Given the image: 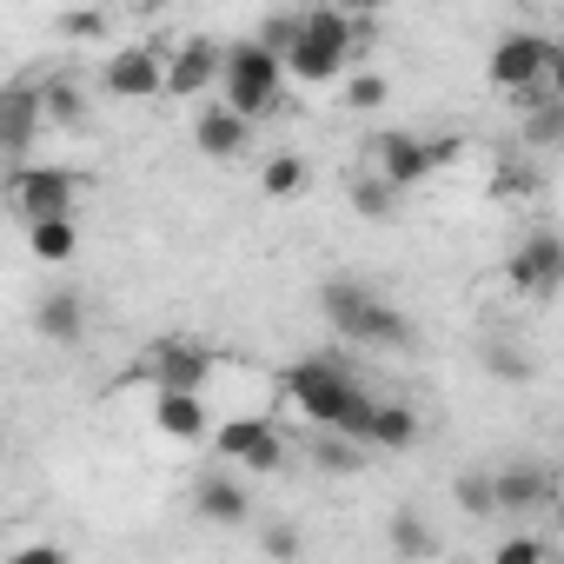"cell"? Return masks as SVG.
Instances as JSON below:
<instances>
[{"label":"cell","instance_id":"6da1fadb","mask_svg":"<svg viewBox=\"0 0 564 564\" xmlns=\"http://www.w3.org/2000/svg\"><path fill=\"white\" fill-rule=\"evenodd\" d=\"M286 405H293L306 425H319V432H346V438L366 445V425H372V405H379V399H372L346 366H333V359H306V366L286 372Z\"/></svg>","mask_w":564,"mask_h":564},{"label":"cell","instance_id":"7a4b0ae2","mask_svg":"<svg viewBox=\"0 0 564 564\" xmlns=\"http://www.w3.org/2000/svg\"><path fill=\"white\" fill-rule=\"evenodd\" d=\"M319 313L352 346H372V352H405L412 346V319L386 293L359 286V279H326V286H319Z\"/></svg>","mask_w":564,"mask_h":564},{"label":"cell","instance_id":"3957f363","mask_svg":"<svg viewBox=\"0 0 564 564\" xmlns=\"http://www.w3.org/2000/svg\"><path fill=\"white\" fill-rule=\"evenodd\" d=\"M286 80H293V74H286V54H272V47L252 34V41L226 47L219 100H226V107H239L246 120H265V113L279 107V87H286Z\"/></svg>","mask_w":564,"mask_h":564},{"label":"cell","instance_id":"277c9868","mask_svg":"<svg viewBox=\"0 0 564 564\" xmlns=\"http://www.w3.org/2000/svg\"><path fill=\"white\" fill-rule=\"evenodd\" d=\"M352 47H359V21H346L339 8H313L300 41H293V54H286V74L306 80V87H333L346 74Z\"/></svg>","mask_w":564,"mask_h":564},{"label":"cell","instance_id":"5b68a950","mask_svg":"<svg viewBox=\"0 0 564 564\" xmlns=\"http://www.w3.org/2000/svg\"><path fill=\"white\" fill-rule=\"evenodd\" d=\"M505 279H511V293L544 306L564 293V232H524L505 259Z\"/></svg>","mask_w":564,"mask_h":564},{"label":"cell","instance_id":"8992f818","mask_svg":"<svg viewBox=\"0 0 564 564\" xmlns=\"http://www.w3.org/2000/svg\"><path fill=\"white\" fill-rule=\"evenodd\" d=\"M551 61H557V47L544 34H498V47L485 54V80L498 94H538V87H551Z\"/></svg>","mask_w":564,"mask_h":564},{"label":"cell","instance_id":"52a82bcc","mask_svg":"<svg viewBox=\"0 0 564 564\" xmlns=\"http://www.w3.org/2000/svg\"><path fill=\"white\" fill-rule=\"evenodd\" d=\"M458 153V140H419V133H372V173L379 180H392L399 193H412V186H425L432 173H438V160H452Z\"/></svg>","mask_w":564,"mask_h":564},{"label":"cell","instance_id":"ba28073f","mask_svg":"<svg viewBox=\"0 0 564 564\" xmlns=\"http://www.w3.org/2000/svg\"><path fill=\"white\" fill-rule=\"evenodd\" d=\"M100 87H107V100H153V94H166V54L160 47H120V54H107Z\"/></svg>","mask_w":564,"mask_h":564},{"label":"cell","instance_id":"9c48e42d","mask_svg":"<svg viewBox=\"0 0 564 564\" xmlns=\"http://www.w3.org/2000/svg\"><path fill=\"white\" fill-rule=\"evenodd\" d=\"M213 458H239L252 471H279L286 465V438H279L265 419H226V425H213Z\"/></svg>","mask_w":564,"mask_h":564},{"label":"cell","instance_id":"30bf717a","mask_svg":"<svg viewBox=\"0 0 564 564\" xmlns=\"http://www.w3.org/2000/svg\"><path fill=\"white\" fill-rule=\"evenodd\" d=\"M219 74H226V47L219 41H180L173 54H166V94L173 100H199V94H213L219 87Z\"/></svg>","mask_w":564,"mask_h":564},{"label":"cell","instance_id":"8fae6325","mask_svg":"<svg viewBox=\"0 0 564 564\" xmlns=\"http://www.w3.org/2000/svg\"><path fill=\"white\" fill-rule=\"evenodd\" d=\"M153 432L173 445H199L213 438V412L193 386H153Z\"/></svg>","mask_w":564,"mask_h":564},{"label":"cell","instance_id":"7c38bea8","mask_svg":"<svg viewBox=\"0 0 564 564\" xmlns=\"http://www.w3.org/2000/svg\"><path fill=\"white\" fill-rule=\"evenodd\" d=\"M74 186H80V180L61 173V166H14V180H8L21 219H54V213H67V206H74Z\"/></svg>","mask_w":564,"mask_h":564},{"label":"cell","instance_id":"4fadbf2b","mask_svg":"<svg viewBox=\"0 0 564 564\" xmlns=\"http://www.w3.org/2000/svg\"><path fill=\"white\" fill-rule=\"evenodd\" d=\"M147 379L153 386H206L213 379V352L206 346H193V339H153L147 346Z\"/></svg>","mask_w":564,"mask_h":564},{"label":"cell","instance_id":"5bb4252c","mask_svg":"<svg viewBox=\"0 0 564 564\" xmlns=\"http://www.w3.org/2000/svg\"><path fill=\"white\" fill-rule=\"evenodd\" d=\"M246 133H252V120H246L239 107H226V100L199 107V120H193V147H199L206 160H232V153H246Z\"/></svg>","mask_w":564,"mask_h":564},{"label":"cell","instance_id":"9a60e30c","mask_svg":"<svg viewBox=\"0 0 564 564\" xmlns=\"http://www.w3.org/2000/svg\"><path fill=\"white\" fill-rule=\"evenodd\" d=\"M193 511H199L206 524H246L252 498H246V485H239L232 471H206L199 491H193Z\"/></svg>","mask_w":564,"mask_h":564},{"label":"cell","instance_id":"2e32d148","mask_svg":"<svg viewBox=\"0 0 564 564\" xmlns=\"http://www.w3.org/2000/svg\"><path fill=\"white\" fill-rule=\"evenodd\" d=\"M419 432H425V425H419V412H412L405 399H379V405H372V425H366V445H372V452H412Z\"/></svg>","mask_w":564,"mask_h":564},{"label":"cell","instance_id":"e0dca14e","mask_svg":"<svg viewBox=\"0 0 564 564\" xmlns=\"http://www.w3.org/2000/svg\"><path fill=\"white\" fill-rule=\"evenodd\" d=\"M34 326H41V339H54V346H80L87 339V306H80V293H47L41 306H34Z\"/></svg>","mask_w":564,"mask_h":564},{"label":"cell","instance_id":"ac0fdd59","mask_svg":"<svg viewBox=\"0 0 564 564\" xmlns=\"http://www.w3.org/2000/svg\"><path fill=\"white\" fill-rule=\"evenodd\" d=\"M28 239H34V259H41V265H67V259L80 252V232H74L67 213H54V219H28Z\"/></svg>","mask_w":564,"mask_h":564},{"label":"cell","instance_id":"d6986e66","mask_svg":"<svg viewBox=\"0 0 564 564\" xmlns=\"http://www.w3.org/2000/svg\"><path fill=\"white\" fill-rule=\"evenodd\" d=\"M544 471L538 465H498V511H531L544 505Z\"/></svg>","mask_w":564,"mask_h":564},{"label":"cell","instance_id":"ffe728a7","mask_svg":"<svg viewBox=\"0 0 564 564\" xmlns=\"http://www.w3.org/2000/svg\"><path fill=\"white\" fill-rule=\"evenodd\" d=\"M47 120V107H41V87H14L8 94V147L21 153L28 140H34V127Z\"/></svg>","mask_w":564,"mask_h":564},{"label":"cell","instance_id":"44dd1931","mask_svg":"<svg viewBox=\"0 0 564 564\" xmlns=\"http://www.w3.org/2000/svg\"><path fill=\"white\" fill-rule=\"evenodd\" d=\"M452 498L471 518H498V471H458L452 478Z\"/></svg>","mask_w":564,"mask_h":564},{"label":"cell","instance_id":"7402d4cb","mask_svg":"<svg viewBox=\"0 0 564 564\" xmlns=\"http://www.w3.org/2000/svg\"><path fill=\"white\" fill-rule=\"evenodd\" d=\"M259 186H265V199H300L306 193V160L300 153H272L265 173H259Z\"/></svg>","mask_w":564,"mask_h":564},{"label":"cell","instance_id":"603a6c76","mask_svg":"<svg viewBox=\"0 0 564 564\" xmlns=\"http://www.w3.org/2000/svg\"><path fill=\"white\" fill-rule=\"evenodd\" d=\"M41 107H47V127H80L87 120V94L74 80H47L41 87Z\"/></svg>","mask_w":564,"mask_h":564},{"label":"cell","instance_id":"cb8c5ba5","mask_svg":"<svg viewBox=\"0 0 564 564\" xmlns=\"http://www.w3.org/2000/svg\"><path fill=\"white\" fill-rule=\"evenodd\" d=\"M392 206H399V186H392V180L366 173V180L352 186V213H359V219H392Z\"/></svg>","mask_w":564,"mask_h":564},{"label":"cell","instance_id":"d4e9b609","mask_svg":"<svg viewBox=\"0 0 564 564\" xmlns=\"http://www.w3.org/2000/svg\"><path fill=\"white\" fill-rule=\"evenodd\" d=\"M392 551H399V557H432V551H438V538L425 531V518H419V511H392Z\"/></svg>","mask_w":564,"mask_h":564},{"label":"cell","instance_id":"484cf974","mask_svg":"<svg viewBox=\"0 0 564 564\" xmlns=\"http://www.w3.org/2000/svg\"><path fill=\"white\" fill-rule=\"evenodd\" d=\"M485 366H491V379H505V386H531V359H524L518 346H491Z\"/></svg>","mask_w":564,"mask_h":564},{"label":"cell","instance_id":"4316f807","mask_svg":"<svg viewBox=\"0 0 564 564\" xmlns=\"http://www.w3.org/2000/svg\"><path fill=\"white\" fill-rule=\"evenodd\" d=\"M300 28H306V14H272V21H259V41H265L272 54H293Z\"/></svg>","mask_w":564,"mask_h":564},{"label":"cell","instance_id":"83f0119b","mask_svg":"<svg viewBox=\"0 0 564 564\" xmlns=\"http://www.w3.org/2000/svg\"><path fill=\"white\" fill-rule=\"evenodd\" d=\"M386 94H392V87H386V74H359V80L346 87V107H359V113H366V107H386Z\"/></svg>","mask_w":564,"mask_h":564},{"label":"cell","instance_id":"f1b7e54d","mask_svg":"<svg viewBox=\"0 0 564 564\" xmlns=\"http://www.w3.org/2000/svg\"><path fill=\"white\" fill-rule=\"evenodd\" d=\"M544 551H551L544 538H505V544H498V557H505V564H538Z\"/></svg>","mask_w":564,"mask_h":564},{"label":"cell","instance_id":"f546056e","mask_svg":"<svg viewBox=\"0 0 564 564\" xmlns=\"http://www.w3.org/2000/svg\"><path fill=\"white\" fill-rule=\"evenodd\" d=\"M259 544H265L272 557H300V531H293V524H265Z\"/></svg>","mask_w":564,"mask_h":564},{"label":"cell","instance_id":"4dcf8cb0","mask_svg":"<svg viewBox=\"0 0 564 564\" xmlns=\"http://www.w3.org/2000/svg\"><path fill=\"white\" fill-rule=\"evenodd\" d=\"M8 564H67V551H61V544H28V551H14Z\"/></svg>","mask_w":564,"mask_h":564},{"label":"cell","instance_id":"1f68e13d","mask_svg":"<svg viewBox=\"0 0 564 564\" xmlns=\"http://www.w3.org/2000/svg\"><path fill=\"white\" fill-rule=\"evenodd\" d=\"M551 87L564 94V47H557V61H551Z\"/></svg>","mask_w":564,"mask_h":564},{"label":"cell","instance_id":"d6a6232c","mask_svg":"<svg viewBox=\"0 0 564 564\" xmlns=\"http://www.w3.org/2000/svg\"><path fill=\"white\" fill-rule=\"evenodd\" d=\"M557 518H564V491H557Z\"/></svg>","mask_w":564,"mask_h":564},{"label":"cell","instance_id":"836d02e7","mask_svg":"<svg viewBox=\"0 0 564 564\" xmlns=\"http://www.w3.org/2000/svg\"><path fill=\"white\" fill-rule=\"evenodd\" d=\"M551 8H564V0H551Z\"/></svg>","mask_w":564,"mask_h":564}]
</instances>
